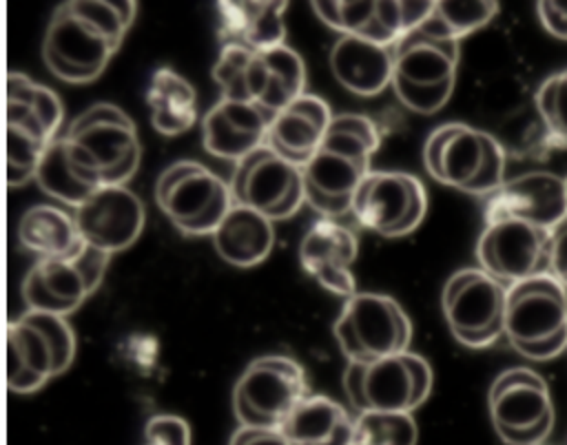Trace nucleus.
I'll use <instances>...</instances> for the list:
<instances>
[{"instance_id": "3", "label": "nucleus", "mask_w": 567, "mask_h": 445, "mask_svg": "<svg viewBox=\"0 0 567 445\" xmlns=\"http://www.w3.org/2000/svg\"><path fill=\"white\" fill-rule=\"evenodd\" d=\"M213 80L224 100L255 102L277 115L306 93V64L288 44L259 53L224 44L213 66Z\"/></svg>"}, {"instance_id": "6", "label": "nucleus", "mask_w": 567, "mask_h": 445, "mask_svg": "<svg viewBox=\"0 0 567 445\" xmlns=\"http://www.w3.org/2000/svg\"><path fill=\"white\" fill-rule=\"evenodd\" d=\"M75 348L66 317L27 310L7 325V387L16 394L40 390L71 368Z\"/></svg>"}, {"instance_id": "21", "label": "nucleus", "mask_w": 567, "mask_h": 445, "mask_svg": "<svg viewBox=\"0 0 567 445\" xmlns=\"http://www.w3.org/2000/svg\"><path fill=\"white\" fill-rule=\"evenodd\" d=\"M485 224L523 219L538 228L554 230L567 219L565 179L554 173H527L505 182L485 199Z\"/></svg>"}, {"instance_id": "1", "label": "nucleus", "mask_w": 567, "mask_h": 445, "mask_svg": "<svg viewBox=\"0 0 567 445\" xmlns=\"http://www.w3.org/2000/svg\"><path fill=\"white\" fill-rule=\"evenodd\" d=\"M137 13L133 0H71L62 2L44 31L42 60L62 82L97 80L117 53Z\"/></svg>"}, {"instance_id": "36", "label": "nucleus", "mask_w": 567, "mask_h": 445, "mask_svg": "<svg viewBox=\"0 0 567 445\" xmlns=\"http://www.w3.org/2000/svg\"><path fill=\"white\" fill-rule=\"evenodd\" d=\"M144 445H190V425L177 414H155L144 425Z\"/></svg>"}, {"instance_id": "2", "label": "nucleus", "mask_w": 567, "mask_h": 445, "mask_svg": "<svg viewBox=\"0 0 567 445\" xmlns=\"http://www.w3.org/2000/svg\"><path fill=\"white\" fill-rule=\"evenodd\" d=\"M381 144L377 122L361 113L334 115L321 146L301 168L306 201L326 219L352 210V197L368 177L370 159Z\"/></svg>"}, {"instance_id": "14", "label": "nucleus", "mask_w": 567, "mask_h": 445, "mask_svg": "<svg viewBox=\"0 0 567 445\" xmlns=\"http://www.w3.org/2000/svg\"><path fill=\"white\" fill-rule=\"evenodd\" d=\"M441 303L452 337L467 348H487L505 334L507 286L483 268L456 270L443 286Z\"/></svg>"}, {"instance_id": "38", "label": "nucleus", "mask_w": 567, "mask_h": 445, "mask_svg": "<svg viewBox=\"0 0 567 445\" xmlns=\"http://www.w3.org/2000/svg\"><path fill=\"white\" fill-rule=\"evenodd\" d=\"M228 445H292L279 430L264 427H237Z\"/></svg>"}, {"instance_id": "11", "label": "nucleus", "mask_w": 567, "mask_h": 445, "mask_svg": "<svg viewBox=\"0 0 567 445\" xmlns=\"http://www.w3.org/2000/svg\"><path fill=\"white\" fill-rule=\"evenodd\" d=\"M310 396L306 370L284 354L257 356L233 387V412L241 427L281 430L292 410Z\"/></svg>"}, {"instance_id": "40", "label": "nucleus", "mask_w": 567, "mask_h": 445, "mask_svg": "<svg viewBox=\"0 0 567 445\" xmlns=\"http://www.w3.org/2000/svg\"><path fill=\"white\" fill-rule=\"evenodd\" d=\"M565 190H567V177H565Z\"/></svg>"}, {"instance_id": "29", "label": "nucleus", "mask_w": 567, "mask_h": 445, "mask_svg": "<svg viewBox=\"0 0 567 445\" xmlns=\"http://www.w3.org/2000/svg\"><path fill=\"white\" fill-rule=\"evenodd\" d=\"M151 124L162 135H182L197 122V93L193 84L171 66L153 73L146 89Z\"/></svg>"}, {"instance_id": "41", "label": "nucleus", "mask_w": 567, "mask_h": 445, "mask_svg": "<svg viewBox=\"0 0 567 445\" xmlns=\"http://www.w3.org/2000/svg\"><path fill=\"white\" fill-rule=\"evenodd\" d=\"M354 445H361V443H354Z\"/></svg>"}, {"instance_id": "35", "label": "nucleus", "mask_w": 567, "mask_h": 445, "mask_svg": "<svg viewBox=\"0 0 567 445\" xmlns=\"http://www.w3.org/2000/svg\"><path fill=\"white\" fill-rule=\"evenodd\" d=\"M536 106L558 146L567 144V71L547 77L538 93Z\"/></svg>"}, {"instance_id": "5", "label": "nucleus", "mask_w": 567, "mask_h": 445, "mask_svg": "<svg viewBox=\"0 0 567 445\" xmlns=\"http://www.w3.org/2000/svg\"><path fill=\"white\" fill-rule=\"evenodd\" d=\"M432 179L470 195H492L505 182V148L487 131L463 122L436 126L423 144Z\"/></svg>"}, {"instance_id": "25", "label": "nucleus", "mask_w": 567, "mask_h": 445, "mask_svg": "<svg viewBox=\"0 0 567 445\" xmlns=\"http://www.w3.org/2000/svg\"><path fill=\"white\" fill-rule=\"evenodd\" d=\"M288 2L281 0H221L217 2L219 40L248 51H268L286 44L284 13Z\"/></svg>"}, {"instance_id": "23", "label": "nucleus", "mask_w": 567, "mask_h": 445, "mask_svg": "<svg viewBox=\"0 0 567 445\" xmlns=\"http://www.w3.org/2000/svg\"><path fill=\"white\" fill-rule=\"evenodd\" d=\"M272 117L255 102L219 97L202 117V144L213 157L237 164L266 144Z\"/></svg>"}, {"instance_id": "4", "label": "nucleus", "mask_w": 567, "mask_h": 445, "mask_svg": "<svg viewBox=\"0 0 567 445\" xmlns=\"http://www.w3.org/2000/svg\"><path fill=\"white\" fill-rule=\"evenodd\" d=\"M64 106L55 91L24 73L7 75V184L35 179L47 148L62 135Z\"/></svg>"}, {"instance_id": "28", "label": "nucleus", "mask_w": 567, "mask_h": 445, "mask_svg": "<svg viewBox=\"0 0 567 445\" xmlns=\"http://www.w3.org/2000/svg\"><path fill=\"white\" fill-rule=\"evenodd\" d=\"M279 432L292 445H354V418L323 394L301 401Z\"/></svg>"}, {"instance_id": "24", "label": "nucleus", "mask_w": 567, "mask_h": 445, "mask_svg": "<svg viewBox=\"0 0 567 445\" xmlns=\"http://www.w3.org/2000/svg\"><path fill=\"white\" fill-rule=\"evenodd\" d=\"M332 120L334 113L323 97L303 93L272 117L266 146L290 164L303 168L321 146Z\"/></svg>"}, {"instance_id": "16", "label": "nucleus", "mask_w": 567, "mask_h": 445, "mask_svg": "<svg viewBox=\"0 0 567 445\" xmlns=\"http://www.w3.org/2000/svg\"><path fill=\"white\" fill-rule=\"evenodd\" d=\"M354 219L388 239L419 228L427 213L423 182L405 170H370L352 197Z\"/></svg>"}, {"instance_id": "17", "label": "nucleus", "mask_w": 567, "mask_h": 445, "mask_svg": "<svg viewBox=\"0 0 567 445\" xmlns=\"http://www.w3.org/2000/svg\"><path fill=\"white\" fill-rule=\"evenodd\" d=\"M228 184L235 204L252 208L270 221L292 217L306 201L301 168L266 144L235 164Z\"/></svg>"}, {"instance_id": "22", "label": "nucleus", "mask_w": 567, "mask_h": 445, "mask_svg": "<svg viewBox=\"0 0 567 445\" xmlns=\"http://www.w3.org/2000/svg\"><path fill=\"white\" fill-rule=\"evenodd\" d=\"M357 237L337 219H317L299 244L303 270L326 290L339 297L357 294L352 263L357 259Z\"/></svg>"}, {"instance_id": "19", "label": "nucleus", "mask_w": 567, "mask_h": 445, "mask_svg": "<svg viewBox=\"0 0 567 445\" xmlns=\"http://www.w3.org/2000/svg\"><path fill=\"white\" fill-rule=\"evenodd\" d=\"M567 330V286L551 272L507 286L505 337L516 352Z\"/></svg>"}, {"instance_id": "26", "label": "nucleus", "mask_w": 567, "mask_h": 445, "mask_svg": "<svg viewBox=\"0 0 567 445\" xmlns=\"http://www.w3.org/2000/svg\"><path fill=\"white\" fill-rule=\"evenodd\" d=\"M334 80L359 97H372L392 84L394 46H383L357 35H341L330 46Z\"/></svg>"}, {"instance_id": "31", "label": "nucleus", "mask_w": 567, "mask_h": 445, "mask_svg": "<svg viewBox=\"0 0 567 445\" xmlns=\"http://www.w3.org/2000/svg\"><path fill=\"white\" fill-rule=\"evenodd\" d=\"M18 241L38 259L64 257L84 244L75 217L53 204H35L24 210L18 221Z\"/></svg>"}, {"instance_id": "37", "label": "nucleus", "mask_w": 567, "mask_h": 445, "mask_svg": "<svg viewBox=\"0 0 567 445\" xmlns=\"http://www.w3.org/2000/svg\"><path fill=\"white\" fill-rule=\"evenodd\" d=\"M536 9H538V18H540L543 27L551 35L567 40V2L565 0H558V2L543 0V2H536Z\"/></svg>"}, {"instance_id": "18", "label": "nucleus", "mask_w": 567, "mask_h": 445, "mask_svg": "<svg viewBox=\"0 0 567 445\" xmlns=\"http://www.w3.org/2000/svg\"><path fill=\"white\" fill-rule=\"evenodd\" d=\"M478 266L505 286L549 272L551 230L523 219L485 224L476 244Z\"/></svg>"}, {"instance_id": "10", "label": "nucleus", "mask_w": 567, "mask_h": 445, "mask_svg": "<svg viewBox=\"0 0 567 445\" xmlns=\"http://www.w3.org/2000/svg\"><path fill=\"white\" fill-rule=\"evenodd\" d=\"M430 363L414 352H401L370 363L348 361L343 392L350 405L363 412H414L432 392Z\"/></svg>"}, {"instance_id": "9", "label": "nucleus", "mask_w": 567, "mask_h": 445, "mask_svg": "<svg viewBox=\"0 0 567 445\" xmlns=\"http://www.w3.org/2000/svg\"><path fill=\"white\" fill-rule=\"evenodd\" d=\"M153 195L159 210L186 237L213 235L235 206L230 184L193 159L166 166Z\"/></svg>"}, {"instance_id": "12", "label": "nucleus", "mask_w": 567, "mask_h": 445, "mask_svg": "<svg viewBox=\"0 0 567 445\" xmlns=\"http://www.w3.org/2000/svg\"><path fill=\"white\" fill-rule=\"evenodd\" d=\"M332 334L348 361L370 363L408 352L412 323L390 294L357 292L343 301Z\"/></svg>"}, {"instance_id": "7", "label": "nucleus", "mask_w": 567, "mask_h": 445, "mask_svg": "<svg viewBox=\"0 0 567 445\" xmlns=\"http://www.w3.org/2000/svg\"><path fill=\"white\" fill-rule=\"evenodd\" d=\"M62 135L102 186H126L137 173L142 144L135 122L120 106L97 102L82 111Z\"/></svg>"}, {"instance_id": "32", "label": "nucleus", "mask_w": 567, "mask_h": 445, "mask_svg": "<svg viewBox=\"0 0 567 445\" xmlns=\"http://www.w3.org/2000/svg\"><path fill=\"white\" fill-rule=\"evenodd\" d=\"M496 13L498 2L494 0H443L434 2L432 13L421 24V29L439 38L461 40L485 27Z\"/></svg>"}, {"instance_id": "39", "label": "nucleus", "mask_w": 567, "mask_h": 445, "mask_svg": "<svg viewBox=\"0 0 567 445\" xmlns=\"http://www.w3.org/2000/svg\"><path fill=\"white\" fill-rule=\"evenodd\" d=\"M549 272L567 286V219L551 230V261Z\"/></svg>"}, {"instance_id": "27", "label": "nucleus", "mask_w": 567, "mask_h": 445, "mask_svg": "<svg viewBox=\"0 0 567 445\" xmlns=\"http://www.w3.org/2000/svg\"><path fill=\"white\" fill-rule=\"evenodd\" d=\"M217 255L237 268L261 263L275 246L272 221L246 206L235 204L217 230L210 235Z\"/></svg>"}, {"instance_id": "15", "label": "nucleus", "mask_w": 567, "mask_h": 445, "mask_svg": "<svg viewBox=\"0 0 567 445\" xmlns=\"http://www.w3.org/2000/svg\"><path fill=\"white\" fill-rule=\"evenodd\" d=\"M487 403L492 425L507 445H540L556 421L549 387L529 368L501 372L489 387Z\"/></svg>"}, {"instance_id": "33", "label": "nucleus", "mask_w": 567, "mask_h": 445, "mask_svg": "<svg viewBox=\"0 0 567 445\" xmlns=\"http://www.w3.org/2000/svg\"><path fill=\"white\" fill-rule=\"evenodd\" d=\"M310 7L321 22H326L341 35H357L383 44L377 0H315L310 2Z\"/></svg>"}, {"instance_id": "30", "label": "nucleus", "mask_w": 567, "mask_h": 445, "mask_svg": "<svg viewBox=\"0 0 567 445\" xmlns=\"http://www.w3.org/2000/svg\"><path fill=\"white\" fill-rule=\"evenodd\" d=\"M35 182L49 197L80 208L93 193L102 188L100 179L75 157L64 135H60L44 153Z\"/></svg>"}, {"instance_id": "20", "label": "nucleus", "mask_w": 567, "mask_h": 445, "mask_svg": "<svg viewBox=\"0 0 567 445\" xmlns=\"http://www.w3.org/2000/svg\"><path fill=\"white\" fill-rule=\"evenodd\" d=\"M80 237L106 252L115 255L137 241L144 230V204L126 186H102L73 213Z\"/></svg>"}, {"instance_id": "13", "label": "nucleus", "mask_w": 567, "mask_h": 445, "mask_svg": "<svg viewBox=\"0 0 567 445\" xmlns=\"http://www.w3.org/2000/svg\"><path fill=\"white\" fill-rule=\"evenodd\" d=\"M109 259L86 241L71 255L35 259L22 279L27 310L60 317L75 312L100 288Z\"/></svg>"}, {"instance_id": "8", "label": "nucleus", "mask_w": 567, "mask_h": 445, "mask_svg": "<svg viewBox=\"0 0 567 445\" xmlns=\"http://www.w3.org/2000/svg\"><path fill=\"white\" fill-rule=\"evenodd\" d=\"M456 66L458 40L439 38L419 27L394 46L392 89L405 108L434 115L454 91Z\"/></svg>"}, {"instance_id": "34", "label": "nucleus", "mask_w": 567, "mask_h": 445, "mask_svg": "<svg viewBox=\"0 0 567 445\" xmlns=\"http://www.w3.org/2000/svg\"><path fill=\"white\" fill-rule=\"evenodd\" d=\"M419 427L410 412H363L354 416V443L416 445Z\"/></svg>"}]
</instances>
